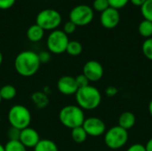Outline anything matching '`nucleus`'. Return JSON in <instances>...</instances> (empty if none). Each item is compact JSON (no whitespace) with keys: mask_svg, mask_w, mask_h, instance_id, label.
<instances>
[{"mask_svg":"<svg viewBox=\"0 0 152 151\" xmlns=\"http://www.w3.org/2000/svg\"><path fill=\"white\" fill-rule=\"evenodd\" d=\"M41 62L38 53L33 51H22L14 60V68L16 72L25 77H32L38 71Z\"/></svg>","mask_w":152,"mask_h":151,"instance_id":"nucleus-1","label":"nucleus"},{"mask_svg":"<svg viewBox=\"0 0 152 151\" xmlns=\"http://www.w3.org/2000/svg\"><path fill=\"white\" fill-rule=\"evenodd\" d=\"M77 106L83 110H94L102 102L101 92L93 85L79 88L75 94Z\"/></svg>","mask_w":152,"mask_h":151,"instance_id":"nucleus-2","label":"nucleus"},{"mask_svg":"<svg viewBox=\"0 0 152 151\" xmlns=\"http://www.w3.org/2000/svg\"><path fill=\"white\" fill-rule=\"evenodd\" d=\"M59 119L65 127L74 129L82 126L86 117L84 110L77 105H67L60 110Z\"/></svg>","mask_w":152,"mask_h":151,"instance_id":"nucleus-3","label":"nucleus"},{"mask_svg":"<svg viewBox=\"0 0 152 151\" xmlns=\"http://www.w3.org/2000/svg\"><path fill=\"white\" fill-rule=\"evenodd\" d=\"M8 121L12 127L23 130L31 123V114L28 108L23 105H13L8 112Z\"/></svg>","mask_w":152,"mask_h":151,"instance_id":"nucleus-4","label":"nucleus"},{"mask_svg":"<svg viewBox=\"0 0 152 151\" xmlns=\"http://www.w3.org/2000/svg\"><path fill=\"white\" fill-rule=\"evenodd\" d=\"M61 13L54 9H44L40 11L36 18V24L45 30H55L61 23Z\"/></svg>","mask_w":152,"mask_h":151,"instance_id":"nucleus-5","label":"nucleus"},{"mask_svg":"<svg viewBox=\"0 0 152 151\" xmlns=\"http://www.w3.org/2000/svg\"><path fill=\"white\" fill-rule=\"evenodd\" d=\"M128 141V132L122 127L116 125L104 133V142L111 150H118L124 147Z\"/></svg>","mask_w":152,"mask_h":151,"instance_id":"nucleus-6","label":"nucleus"},{"mask_svg":"<svg viewBox=\"0 0 152 151\" xmlns=\"http://www.w3.org/2000/svg\"><path fill=\"white\" fill-rule=\"evenodd\" d=\"M69 42V36L63 30L55 29L49 34L46 39V47L51 53L61 54L66 52Z\"/></svg>","mask_w":152,"mask_h":151,"instance_id":"nucleus-7","label":"nucleus"},{"mask_svg":"<svg viewBox=\"0 0 152 151\" xmlns=\"http://www.w3.org/2000/svg\"><path fill=\"white\" fill-rule=\"evenodd\" d=\"M94 9L86 4H78L71 9L69 12V20L77 27H83L90 24L94 20Z\"/></svg>","mask_w":152,"mask_h":151,"instance_id":"nucleus-8","label":"nucleus"},{"mask_svg":"<svg viewBox=\"0 0 152 151\" xmlns=\"http://www.w3.org/2000/svg\"><path fill=\"white\" fill-rule=\"evenodd\" d=\"M82 126L86 132L87 135L92 137L102 136L106 132L105 123L102 119L94 117L86 118Z\"/></svg>","mask_w":152,"mask_h":151,"instance_id":"nucleus-9","label":"nucleus"},{"mask_svg":"<svg viewBox=\"0 0 152 151\" xmlns=\"http://www.w3.org/2000/svg\"><path fill=\"white\" fill-rule=\"evenodd\" d=\"M103 67L97 61H88L83 67V74L87 77L89 82H98L103 77Z\"/></svg>","mask_w":152,"mask_h":151,"instance_id":"nucleus-10","label":"nucleus"},{"mask_svg":"<svg viewBox=\"0 0 152 151\" xmlns=\"http://www.w3.org/2000/svg\"><path fill=\"white\" fill-rule=\"evenodd\" d=\"M100 21L103 28L111 29L116 28L120 21V13L118 10L112 7H109L102 12H101Z\"/></svg>","mask_w":152,"mask_h":151,"instance_id":"nucleus-11","label":"nucleus"},{"mask_svg":"<svg viewBox=\"0 0 152 151\" xmlns=\"http://www.w3.org/2000/svg\"><path fill=\"white\" fill-rule=\"evenodd\" d=\"M57 88L63 95H75L78 90L75 77L71 76H63L57 82Z\"/></svg>","mask_w":152,"mask_h":151,"instance_id":"nucleus-12","label":"nucleus"},{"mask_svg":"<svg viewBox=\"0 0 152 151\" xmlns=\"http://www.w3.org/2000/svg\"><path fill=\"white\" fill-rule=\"evenodd\" d=\"M19 141L26 148L34 149L37 145V143L40 142V137H39L38 133L35 129L28 126L20 131Z\"/></svg>","mask_w":152,"mask_h":151,"instance_id":"nucleus-13","label":"nucleus"},{"mask_svg":"<svg viewBox=\"0 0 152 151\" xmlns=\"http://www.w3.org/2000/svg\"><path fill=\"white\" fill-rule=\"evenodd\" d=\"M136 122V117L134 113L130 111L123 112L118 117V126L122 127L123 129L128 131L132 129Z\"/></svg>","mask_w":152,"mask_h":151,"instance_id":"nucleus-14","label":"nucleus"},{"mask_svg":"<svg viewBox=\"0 0 152 151\" xmlns=\"http://www.w3.org/2000/svg\"><path fill=\"white\" fill-rule=\"evenodd\" d=\"M45 35V30L37 24L31 25L27 30V37L30 42L37 43L42 40Z\"/></svg>","mask_w":152,"mask_h":151,"instance_id":"nucleus-15","label":"nucleus"},{"mask_svg":"<svg viewBox=\"0 0 152 151\" xmlns=\"http://www.w3.org/2000/svg\"><path fill=\"white\" fill-rule=\"evenodd\" d=\"M34 151H59V149L54 142L48 139H43L40 140L34 148Z\"/></svg>","mask_w":152,"mask_h":151,"instance_id":"nucleus-16","label":"nucleus"},{"mask_svg":"<svg viewBox=\"0 0 152 151\" xmlns=\"http://www.w3.org/2000/svg\"><path fill=\"white\" fill-rule=\"evenodd\" d=\"M32 101L38 109H45L48 103V97L43 92H36L32 94Z\"/></svg>","mask_w":152,"mask_h":151,"instance_id":"nucleus-17","label":"nucleus"},{"mask_svg":"<svg viewBox=\"0 0 152 151\" xmlns=\"http://www.w3.org/2000/svg\"><path fill=\"white\" fill-rule=\"evenodd\" d=\"M87 137L88 135L83 126H78L74 129H71V138L76 143H84L86 141Z\"/></svg>","mask_w":152,"mask_h":151,"instance_id":"nucleus-18","label":"nucleus"},{"mask_svg":"<svg viewBox=\"0 0 152 151\" xmlns=\"http://www.w3.org/2000/svg\"><path fill=\"white\" fill-rule=\"evenodd\" d=\"M17 94V91L15 87L12 85H4L0 88V95L2 100L11 101L15 98Z\"/></svg>","mask_w":152,"mask_h":151,"instance_id":"nucleus-19","label":"nucleus"},{"mask_svg":"<svg viewBox=\"0 0 152 151\" xmlns=\"http://www.w3.org/2000/svg\"><path fill=\"white\" fill-rule=\"evenodd\" d=\"M139 34L144 38H151L152 36V22L147 20L141 21L138 27Z\"/></svg>","mask_w":152,"mask_h":151,"instance_id":"nucleus-20","label":"nucleus"},{"mask_svg":"<svg viewBox=\"0 0 152 151\" xmlns=\"http://www.w3.org/2000/svg\"><path fill=\"white\" fill-rule=\"evenodd\" d=\"M82 51H83V46L81 43L76 40L69 41L66 49V53L71 56H78L79 54H81Z\"/></svg>","mask_w":152,"mask_h":151,"instance_id":"nucleus-21","label":"nucleus"},{"mask_svg":"<svg viewBox=\"0 0 152 151\" xmlns=\"http://www.w3.org/2000/svg\"><path fill=\"white\" fill-rule=\"evenodd\" d=\"M5 151H27V148L20 141H8L4 145Z\"/></svg>","mask_w":152,"mask_h":151,"instance_id":"nucleus-22","label":"nucleus"},{"mask_svg":"<svg viewBox=\"0 0 152 151\" xmlns=\"http://www.w3.org/2000/svg\"><path fill=\"white\" fill-rule=\"evenodd\" d=\"M141 12L144 20L152 22V0H146V2L141 6Z\"/></svg>","mask_w":152,"mask_h":151,"instance_id":"nucleus-23","label":"nucleus"},{"mask_svg":"<svg viewBox=\"0 0 152 151\" xmlns=\"http://www.w3.org/2000/svg\"><path fill=\"white\" fill-rule=\"evenodd\" d=\"M142 51L143 55L150 61H152V37L147 38L142 46Z\"/></svg>","mask_w":152,"mask_h":151,"instance_id":"nucleus-24","label":"nucleus"},{"mask_svg":"<svg viewBox=\"0 0 152 151\" xmlns=\"http://www.w3.org/2000/svg\"><path fill=\"white\" fill-rule=\"evenodd\" d=\"M109 7H110V4H109L108 0H94L93 8H94V10H95L97 12H102Z\"/></svg>","mask_w":152,"mask_h":151,"instance_id":"nucleus-25","label":"nucleus"},{"mask_svg":"<svg viewBox=\"0 0 152 151\" xmlns=\"http://www.w3.org/2000/svg\"><path fill=\"white\" fill-rule=\"evenodd\" d=\"M108 2L110 7L119 10L121 8H124L129 3V0H108Z\"/></svg>","mask_w":152,"mask_h":151,"instance_id":"nucleus-26","label":"nucleus"},{"mask_svg":"<svg viewBox=\"0 0 152 151\" xmlns=\"http://www.w3.org/2000/svg\"><path fill=\"white\" fill-rule=\"evenodd\" d=\"M75 79H76V82H77V85L78 89L89 85V83H90V82H89V80L87 79V77H86L84 74L78 75L77 77H75Z\"/></svg>","mask_w":152,"mask_h":151,"instance_id":"nucleus-27","label":"nucleus"},{"mask_svg":"<svg viewBox=\"0 0 152 151\" xmlns=\"http://www.w3.org/2000/svg\"><path fill=\"white\" fill-rule=\"evenodd\" d=\"M20 134V130L14 128V127H12V126L10 127V129L7 132L9 141H19Z\"/></svg>","mask_w":152,"mask_h":151,"instance_id":"nucleus-28","label":"nucleus"},{"mask_svg":"<svg viewBox=\"0 0 152 151\" xmlns=\"http://www.w3.org/2000/svg\"><path fill=\"white\" fill-rule=\"evenodd\" d=\"M77 29V26L70 20L67 21L64 26H63V32L66 34V35H70V34H73Z\"/></svg>","mask_w":152,"mask_h":151,"instance_id":"nucleus-29","label":"nucleus"},{"mask_svg":"<svg viewBox=\"0 0 152 151\" xmlns=\"http://www.w3.org/2000/svg\"><path fill=\"white\" fill-rule=\"evenodd\" d=\"M38 57L41 63H47L51 60V53L48 51H43L38 53Z\"/></svg>","mask_w":152,"mask_h":151,"instance_id":"nucleus-30","label":"nucleus"},{"mask_svg":"<svg viewBox=\"0 0 152 151\" xmlns=\"http://www.w3.org/2000/svg\"><path fill=\"white\" fill-rule=\"evenodd\" d=\"M16 0H0V9L7 10L12 7L15 4Z\"/></svg>","mask_w":152,"mask_h":151,"instance_id":"nucleus-31","label":"nucleus"},{"mask_svg":"<svg viewBox=\"0 0 152 151\" xmlns=\"http://www.w3.org/2000/svg\"><path fill=\"white\" fill-rule=\"evenodd\" d=\"M126 151H146L145 150V146L142 144H139V143H135L133 144L132 146H130Z\"/></svg>","mask_w":152,"mask_h":151,"instance_id":"nucleus-32","label":"nucleus"},{"mask_svg":"<svg viewBox=\"0 0 152 151\" xmlns=\"http://www.w3.org/2000/svg\"><path fill=\"white\" fill-rule=\"evenodd\" d=\"M118 90L115 86H112V85L107 87V89H106V91H105L106 95H107L108 97H113V96H115V95L118 93Z\"/></svg>","mask_w":152,"mask_h":151,"instance_id":"nucleus-33","label":"nucleus"},{"mask_svg":"<svg viewBox=\"0 0 152 151\" xmlns=\"http://www.w3.org/2000/svg\"><path fill=\"white\" fill-rule=\"evenodd\" d=\"M129 2H131L135 6H140L141 7L146 2V0H129Z\"/></svg>","mask_w":152,"mask_h":151,"instance_id":"nucleus-34","label":"nucleus"},{"mask_svg":"<svg viewBox=\"0 0 152 151\" xmlns=\"http://www.w3.org/2000/svg\"><path fill=\"white\" fill-rule=\"evenodd\" d=\"M145 150H146V151H152V138H151L147 142V143L145 145Z\"/></svg>","mask_w":152,"mask_h":151,"instance_id":"nucleus-35","label":"nucleus"},{"mask_svg":"<svg viewBox=\"0 0 152 151\" xmlns=\"http://www.w3.org/2000/svg\"><path fill=\"white\" fill-rule=\"evenodd\" d=\"M149 112H150V115L152 117V100L149 103Z\"/></svg>","mask_w":152,"mask_h":151,"instance_id":"nucleus-36","label":"nucleus"},{"mask_svg":"<svg viewBox=\"0 0 152 151\" xmlns=\"http://www.w3.org/2000/svg\"><path fill=\"white\" fill-rule=\"evenodd\" d=\"M2 62H3V54L0 51V66L2 65Z\"/></svg>","mask_w":152,"mask_h":151,"instance_id":"nucleus-37","label":"nucleus"},{"mask_svg":"<svg viewBox=\"0 0 152 151\" xmlns=\"http://www.w3.org/2000/svg\"><path fill=\"white\" fill-rule=\"evenodd\" d=\"M0 151H5L4 150V146H3L2 144H0Z\"/></svg>","mask_w":152,"mask_h":151,"instance_id":"nucleus-38","label":"nucleus"},{"mask_svg":"<svg viewBox=\"0 0 152 151\" xmlns=\"http://www.w3.org/2000/svg\"><path fill=\"white\" fill-rule=\"evenodd\" d=\"M2 101H3V100H2V98H1V95H0V104H1V102H2Z\"/></svg>","mask_w":152,"mask_h":151,"instance_id":"nucleus-39","label":"nucleus"}]
</instances>
